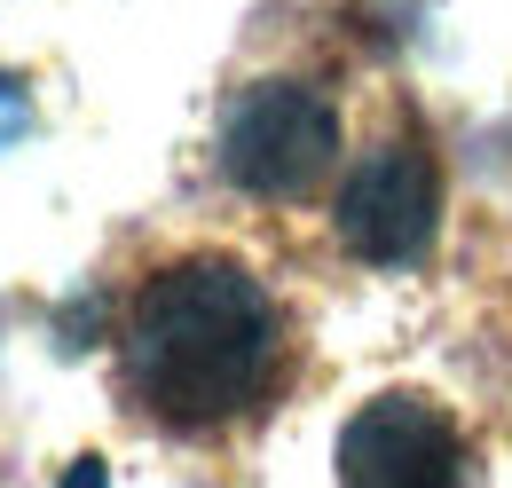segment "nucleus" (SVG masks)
Returning a JSON list of instances; mask_svg holds the SVG:
<instances>
[{
    "label": "nucleus",
    "mask_w": 512,
    "mask_h": 488,
    "mask_svg": "<svg viewBox=\"0 0 512 488\" xmlns=\"http://www.w3.org/2000/svg\"><path fill=\"white\" fill-rule=\"evenodd\" d=\"M64 488H111V465H103V457H79L64 473Z\"/></svg>",
    "instance_id": "423d86ee"
},
{
    "label": "nucleus",
    "mask_w": 512,
    "mask_h": 488,
    "mask_svg": "<svg viewBox=\"0 0 512 488\" xmlns=\"http://www.w3.org/2000/svg\"><path fill=\"white\" fill-rule=\"evenodd\" d=\"M119 370L134 410H150L166 433H221L276 394L284 315L245 260L182 252L127 300Z\"/></svg>",
    "instance_id": "f257e3e1"
},
{
    "label": "nucleus",
    "mask_w": 512,
    "mask_h": 488,
    "mask_svg": "<svg viewBox=\"0 0 512 488\" xmlns=\"http://www.w3.org/2000/svg\"><path fill=\"white\" fill-rule=\"evenodd\" d=\"M331 229L355 260L371 268H410L434 252V229H442V174L426 158V142L394 134L379 150H363L339 182V205H331Z\"/></svg>",
    "instance_id": "20e7f679"
},
{
    "label": "nucleus",
    "mask_w": 512,
    "mask_h": 488,
    "mask_svg": "<svg viewBox=\"0 0 512 488\" xmlns=\"http://www.w3.org/2000/svg\"><path fill=\"white\" fill-rule=\"evenodd\" d=\"M339 488H473V441L434 394H371L339 426Z\"/></svg>",
    "instance_id": "7ed1b4c3"
},
{
    "label": "nucleus",
    "mask_w": 512,
    "mask_h": 488,
    "mask_svg": "<svg viewBox=\"0 0 512 488\" xmlns=\"http://www.w3.org/2000/svg\"><path fill=\"white\" fill-rule=\"evenodd\" d=\"M213 166L245 197H308L339 166V103L308 79H253L221 111Z\"/></svg>",
    "instance_id": "f03ea898"
},
{
    "label": "nucleus",
    "mask_w": 512,
    "mask_h": 488,
    "mask_svg": "<svg viewBox=\"0 0 512 488\" xmlns=\"http://www.w3.org/2000/svg\"><path fill=\"white\" fill-rule=\"evenodd\" d=\"M24 134H32V95H24V79H8V71H0V150H8V142H24Z\"/></svg>",
    "instance_id": "39448f33"
}]
</instances>
